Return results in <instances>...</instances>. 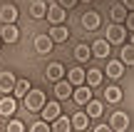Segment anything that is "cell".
Returning <instances> with one entry per match:
<instances>
[{"label":"cell","mask_w":134,"mask_h":132,"mask_svg":"<svg viewBox=\"0 0 134 132\" xmlns=\"http://www.w3.org/2000/svg\"><path fill=\"white\" fill-rule=\"evenodd\" d=\"M82 28H85V30L99 28V15H97V13H85V15H82Z\"/></svg>","instance_id":"cell-13"},{"label":"cell","mask_w":134,"mask_h":132,"mask_svg":"<svg viewBox=\"0 0 134 132\" xmlns=\"http://www.w3.org/2000/svg\"><path fill=\"white\" fill-rule=\"evenodd\" d=\"M47 20H50L52 25H62L65 20H67L65 8H62L60 3H57V5H50V8H47Z\"/></svg>","instance_id":"cell-3"},{"label":"cell","mask_w":134,"mask_h":132,"mask_svg":"<svg viewBox=\"0 0 134 132\" xmlns=\"http://www.w3.org/2000/svg\"><path fill=\"white\" fill-rule=\"evenodd\" d=\"M77 3V0H60V5H62V8L67 10V8H72V5H75Z\"/></svg>","instance_id":"cell-32"},{"label":"cell","mask_w":134,"mask_h":132,"mask_svg":"<svg viewBox=\"0 0 134 132\" xmlns=\"http://www.w3.org/2000/svg\"><path fill=\"white\" fill-rule=\"evenodd\" d=\"M30 15H32L35 20H40V18H45V15H47V8H45L42 0H35V3H32V8H30Z\"/></svg>","instance_id":"cell-20"},{"label":"cell","mask_w":134,"mask_h":132,"mask_svg":"<svg viewBox=\"0 0 134 132\" xmlns=\"http://www.w3.org/2000/svg\"><path fill=\"white\" fill-rule=\"evenodd\" d=\"M85 77H87V72L82 67H75V70H70V75H67V80H70L72 85H85Z\"/></svg>","instance_id":"cell-18"},{"label":"cell","mask_w":134,"mask_h":132,"mask_svg":"<svg viewBox=\"0 0 134 132\" xmlns=\"http://www.w3.org/2000/svg\"><path fill=\"white\" fill-rule=\"evenodd\" d=\"M45 102H47V97H45L42 90H30V92L25 95V110H27V112H40Z\"/></svg>","instance_id":"cell-1"},{"label":"cell","mask_w":134,"mask_h":132,"mask_svg":"<svg viewBox=\"0 0 134 132\" xmlns=\"http://www.w3.org/2000/svg\"><path fill=\"white\" fill-rule=\"evenodd\" d=\"M72 100H75L77 105H87L92 100V90H90V85H77V90H72Z\"/></svg>","instance_id":"cell-4"},{"label":"cell","mask_w":134,"mask_h":132,"mask_svg":"<svg viewBox=\"0 0 134 132\" xmlns=\"http://www.w3.org/2000/svg\"><path fill=\"white\" fill-rule=\"evenodd\" d=\"M8 132H23V122H18V120L8 122Z\"/></svg>","instance_id":"cell-30"},{"label":"cell","mask_w":134,"mask_h":132,"mask_svg":"<svg viewBox=\"0 0 134 132\" xmlns=\"http://www.w3.org/2000/svg\"><path fill=\"white\" fill-rule=\"evenodd\" d=\"M132 45H134V33H132Z\"/></svg>","instance_id":"cell-34"},{"label":"cell","mask_w":134,"mask_h":132,"mask_svg":"<svg viewBox=\"0 0 134 132\" xmlns=\"http://www.w3.org/2000/svg\"><path fill=\"white\" fill-rule=\"evenodd\" d=\"M30 130L32 132H50V125H47V120H42V122H35Z\"/></svg>","instance_id":"cell-29"},{"label":"cell","mask_w":134,"mask_h":132,"mask_svg":"<svg viewBox=\"0 0 134 132\" xmlns=\"http://www.w3.org/2000/svg\"><path fill=\"white\" fill-rule=\"evenodd\" d=\"M87 115H90V117H99L102 115V102L90 100V102H87Z\"/></svg>","instance_id":"cell-28"},{"label":"cell","mask_w":134,"mask_h":132,"mask_svg":"<svg viewBox=\"0 0 134 132\" xmlns=\"http://www.w3.org/2000/svg\"><path fill=\"white\" fill-rule=\"evenodd\" d=\"M85 82L90 85V87H97V85H102V70H90L85 77Z\"/></svg>","instance_id":"cell-23"},{"label":"cell","mask_w":134,"mask_h":132,"mask_svg":"<svg viewBox=\"0 0 134 132\" xmlns=\"http://www.w3.org/2000/svg\"><path fill=\"white\" fill-rule=\"evenodd\" d=\"M122 5H124L127 10H134V0H122Z\"/></svg>","instance_id":"cell-33"},{"label":"cell","mask_w":134,"mask_h":132,"mask_svg":"<svg viewBox=\"0 0 134 132\" xmlns=\"http://www.w3.org/2000/svg\"><path fill=\"white\" fill-rule=\"evenodd\" d=\"M47 35L55 40V43H65V40L70 38V30H67L65 25H52V30H50Z\"/></svg>","instance_id":"cell-10"},{"label":"cell","mask_w":134,"mask_h":132,"mask_svg":"<svg viewBox=\"0 0 134 132\" xmlns=\"http://www.w3.org/2000/svg\"><path fill=\"white\" fill-rule=\"evenodd\" d=\"M124 38H127V28H122V23H114V25L107 28V40H109V43L122 45V43H124Z\"/></svg>","instance_id":"cell-2"},{"label":"cell","mask_w":134,"mask_h":132,"mask_svg":"<svg viewBox=\"0 0 134 132\" xmlns=\"http://www.w3.org/2000/svg\"><path fill=\"white\" fill-rule=\"evenodd\" d=\"M90 55H92V47H87V45H77V47H75V57L80 60V62L90 60Z\"/></svg>","instance_id":"cell-26"},{"label":"cell","mask_w":134,"mask_h":132,"mask_svg":"<svg viewBox=\"0 0 134 132\" xmlns=\"http://www.w3.org/2000/svg\"><path fill=\"white\" fill-rule=\"evenodd\" d=\"M15 18H18L15 5H3V10H0V20H3V23H15Z\"/></svg>","instance_id":"cell-17"},{"label":"cell","mask_w":134,"mask_h":132,"mask_svg":"<svg viewBox=\"0 0 134 132\" xmlns=\"http://www.w3.org/2000/svg\"><path fill=\"white\" fill-rule=\"evenodd\" d=\"M40 115H42V120H47V122H55V120L60 117V105L57 102H45L42 110H40Z\"/></svg>","instance_id":"cell-5"},{"label":"cell","mask_w":134,"mask_h":132,"mask_svg":"<svg viewBox=\"0 0 134 132\" xmlns=\"http://www.w3.org/2000/svg\"><path fill=\"white\" fill-rule=\"evenodd\" d=\"M109 15H112V20H114V23H124L129 13H127V8H124V5H114V8L109 10Z\"/></svg>","instance_id":"cell-21"},{"label":"cell","mask_w":134,"mask_h":132,"mask_svg":"<svg viewBox=\"0 0 134 132\" xmlns=\"http://www.w3.org/2000/svg\"><path fill=\"white\" fill-rule=\"evenodd\" d=\"M30 92V82L27 80H18V82H15V90H13V95L15 97H23L25 100V95Z\"/></svg>","instance_id":"cell-22"},{"label":"cell","mask_w":134,"mask_h":132,"mask_svg":"<svg viewBox=\"0 0 134 132\" xmlns=\"http://www.w3.org/2000/svg\"><path fill=\"white\" fill-rule=\"evenodd\" d=\"M15 82H18V80H15L13 72H3V75H0V92H13Z\"/></svg>","instance_id":"cell-9"},{"label":"cell","mask_w":134,"mask_h":132,"mask_svg":"<svg viewBox=\"0 0 134 132\" xmlns=\"http://www.w3.org/2000/svg\"><path fill=\"white\" fill-rule=\"evenodd\" d=\"M15 105H18V102H15V95H13V97H8V95H5V97L0 100V112H3L5 117H10V115L15 112Z\"/></svg>","instance_id":"cell-14"},{"label":"cell","mask_w":134,"mask_h":132,"mask_svg":"<svg viewBox=\"0 0 134 132\" xmlns=\"http://www.w3.org/2000/svg\"><path fill=\"white\" fill-rule=\"evenodd\" d=\"M122 62L134 65V45H124V47H122Z\"/></svg>","instance_id":"cell-27"},{"label":"cell","mask_w":134,"mask_h":132,"mask_svg":"<svg viewBox=\"0 0 134 132\" xmlns=\"http://www.w3.org/2000/svg\"><path fill=\"white\" fill-rule=\"evenodd\" d=\"M87 125H90V115H87V112H75V117H72V127L87 130Z\"/></svg>","instance_id":"cell-19"},{"label":"cell","mask_w":134,"mask_h":132,"mask_svg":"<svg viewBox=\"0 0 134 132\" xmlns=\"http://www.w3.org/2000/svg\"><path fill=\"white\" fill-rule=\"evenodd\" d=\"M55 95H57L60 100L72 97V82L70 80H57V82H55Z\"/></svg>","instance_id":"cell-7"},{"label":"cell","mask_w":134,"mask_h":132,"mask_svg":"<svg viewBox=\"0 0 134 132\" xmlns=\"http://www.w3.org/2000/svg\"><path fill=\"white\" fill-rule=\"evenodd\" d=\"M70 127H72V120H67V117H57L52 125L55 132H70Z\"/></svg>","instance_id":"cell-24"},{"label":"cell","mask_w":134,"mask_h":132,"mask_svg":"<svg viewBox=\"0 0 134 132\" xmlns=\"http://www.w3.org/2000/svg\"><path fill=\"white\" fill-rule=\"evenodd\" d=\"M0 40H3V38H0Z\"/></svg>","instance_id":"cell-35"},{"label":"cell","mask_w":134,"mask_h":132,"mask_svg":"<svg viewBox=\"0 0 134 132\" xmlns=\"http://www.w3.org/2000/svg\"><path fill=\"white\" fill-rule=\"evenodd\" d=\"M52 45H55V40L50 38V35H37V38H35V50L42 52V55H47L50 50H52Z\"/></svg>","instance_id":"cell-6"},{"label":"cell","mask_w":134,"mask_h":132,"mask_svg":"<svg viewBox=\"0 0 134 132\" xmlns=\"http://www.w3.org/2000/svg\"><path fill=\"white\" fill-rule=\"evenodd\" d=\"M107 75H109L112 80H119L122 75H124V62H107Z\"/></svg>","instance_id":"cell-15"},{"label":"cell","mask_w":134,"mask_h":132,"mask_svg":"<svg viewBox=\"0 0 134 132\" xmlns=\"http://www.w3.org/2000/svg\"><path fill=\"white\" fill-rule=\"evenodd\" d=\"M112 127L119 130V132L129 127V117H127V112H114V115H112Z\"/></svg>","instance_id":"cell-12"},{"label":"cell","mask_w":134,"mask_h":132,"mask_svg":"<svg viewBox=\"0 0 134 132\" xmlns=\"http://www.w3.org/2000/svg\"><path fill=\"white\" fill-rule=\"evenodd\" d=\"M92 55H97V57H107V55H109V40H97V43L92 45Z\"/></svg>","instance_id":"cell-16"},{"label":"cell","mask_w":134,"mask_h":132,"mask_svg":"<svg viewBox=\"0 0 134 132\" xmlns=\"http://www.w3.org/2000/svg\"><path fill=\"white\" fill-rule=\"evenodd\" d=\"M18 35H20V30L15 28L13 23H3V30H0V38H3L5 43H15V40H18Z\"/></svg>","instance_id":"cell-8"},{"label":"cell","mask_w":134,"mask_h":132,"mask_svg":"<svg viewBox=\"0 0 134 132\" xmlns=\"http://www.w3.org/2000/svg\"><path fill=\"white\" fill-rule=\"evenodd\" d=\"M104 100H107V102H119V100H122V90H119V87H114V85H112V87H107Z\"/></svg>","instance_id":"cell-25"},{"label":"cell","mask_w":134,"mask_h":132,"mask_svg":"<svg viewBox=\"0 0 134 132\" xmlns=\"http://www.w3.org/2000/svg\"><path fill=\"white\" fill-rule=\"evenodd\" d=\"M62 75H65V67L60 62H50L47 65V72H45L47 80H55V82H57V80H62Z\"/></svg>","instance_id":"cell-11"},{"label":"cell","mask_w":134,"mask_h":132,"mask_svg":"<svg viewBox=\"0 0 134 132\" xmlns=\"http://www.w3.org/2000/svg\"><path fill=\"white\" fill-rule=\"evenodd\" d=\"M124 23H127V28H129L132 33H134V13H129V15H127V20H124Z\"/></svg>","instance_id":"cell-31"}]
</instances>
